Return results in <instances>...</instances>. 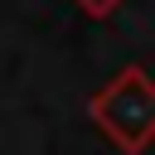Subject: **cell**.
Instances as JSON below:
<instances>
[{"mask_svg":"<svg viewBox=\"0 0 155 155\" xmlns=\"http://www.w3.org/2000/svg\"><path fill=\"white\" fill-rule=\"evenodd\" d=\"M87 116L121 155H145L155 145V78L140 63L116 68V78L87 97Z\"/></svg>","mask_w":155,"mask_h":155,"instance_id":"1","label":"cell"},{"mask_svg":"<svg viewBox=\"0 0 155 155\" xmlns=\"http://www.w3.org/2000/svg\"><path fill=\"white\" fill-rule=\"evenodd\" d=\"M73 5H78V10L87 15V19H111V15H116V10L126 5V0H73Z\"/></svg>","mask_w":155,"mask_h":155,"instance_id":"2","label":"cell"}]
</instances>
